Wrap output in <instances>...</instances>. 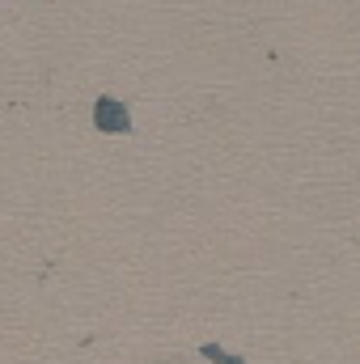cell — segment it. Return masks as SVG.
<instances>
[{"label": "cell", "instance_id": "6da1fadb", "mask_svg": "<svg viewBox=\"0 0 360 364\" xmlns=\"http://www.w3.org/2000/svg\"><path fill=\"white\" fill-rule=\"evenodd\" d=\"M102 132H127L132 127V119H127V106L123 102H115V97H102L97 102V119H93Z\"/></svg>", "mask_w": 360, "mask_h": 364}]
</instances>
